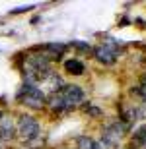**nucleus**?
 <instances>
[{
	"mask_svg": "<svg viewBox=\"0 0 146 149\" xmlns=\"http://www.w3.org/2000/svg\"><path fill=\"white\" fill-rule=\"evenodd\" d=\"M64 70H66L68 74H72V76H82L86 68L80 60H66L64 62Z\"/></svg>",
	"mask_w": 146,
	"mask_h": 149,
	"instance_id": "39448f33",
	"label": "nucleus"
},
{
	"mask_svg": "<svg viewBox=\"0 0 146 149\" xmlns=\"http://www.w3.org/2000/svg\"><path fill=\"white\" fill-rule=\"evenodd\" d=\"M20 132L25 139H31L35 138L37 134H39V124L33 120V118H29V116H23L22 120H20Z\"/></svg>",
	"mask_w": 146,
	"mask_h": 149,
	"instance_id": "f03ea898",
	"label": "nucleus"
},
{
	"mask_svg": "<svg viewBox=\"0 0 146 149\" xmlns=\"http://www.w3.org/2000/svg\"><path fill=\"white\" fill-rule=\"evenodd\" d=\"M76 143H78V149H101L99 143H96L92 138H88V136H80L78 139H76Z\"/></svg>",
	"mask_w": 146,
	"mask_h": 149,
	"instance_id": "423d86ee",
	"label": "nucleus"
},
{
	"mask_svg": "<svg viewBox=\"0 0 146 149\" xmlns=\"http://www.w3.org/2000/svg\"><path fill=\"white\" fill-rule=\"evenodd\" d=\"M62 99L66 101L68 105L80 103V101H84V91H82L78 85H66L64 91H62Z\"/></svg>",
	"mask_w": 146,
	"mask_h": 149,
	"instance_id": "7ed1b4c3",
	"label": "nucleus"
},
{
	"mask_svg": "<svg viewBox=\"0 0 146 149\" xmlns=\"http://www.w3.org/2000/svg\"><path fill=\"white\" fill-rule=\"evenodd\" d=\"M138 93H140L142 97H144V99H146V83H144V85H140V87H138Z\"/></svg>",
	"mask_w": 146,
	"mask_h": 149,
	"instance_id": "1a4fd4ad",
	"label": "nucleus"
},
{
	"mask_svg": "<svg viewBox=\"0 0 146 149\" xmlns=\"http://www.w3.org/2000/svg\"><path fill=\"white\" fill-rule=\"evenodd\" d=\"M125 130H127V124H123V122H115L111 126H107V130L103 132V143L109 147H115L119 143V139L123 138Z\"/></svg>",
	"mask_w": 146,
	"mask_h": 149,
	"instance_id": "f257e3e1",
	"label": "nucleus"
},
{
	"mask_svg": "<svg viewBox=\"0 0 146 149\" xmlns=\"http://www.w3.org/2000/svg\"><path fill=\"white\" fill-rule=\"evenodd\" d=\"M72 47H76V49H80V50H88V52L92 50V47H90L88 43H80V41H74Z\"/></svg>",
	"mask_w": 146,
	"mask_h": 149,
	"instance_id": "0eeeda50",
	"label": "nucleus"
},
{
	"mask_svg": "<svg viewBox=\"0 0 146 149\" xmlns=\"http://www.w3.org/2000/svg\"><path fill=\"white\" fill-rule=\"evenodd\" d=\"M96 58L99 62H103V64H111V62H115V58H117V50L111 49V47H99V49H96Z\"/></svg>",
	"mask_w": 146,
	"mask_h": 149,
	"instance_id": "20e7f679",
	"label": "nucleus"
},
{
	"mask_svg": "<svg viewBox=\"0 0 146 149\" xmlns=\"http://www.w3.org/2000/svg\"><path fill=\"white\" fill-rule=\"evenodd\" d=\"M86 112L92 116H101V109H97V107H86Z\"/></svg>",
	"mask_w": 146,
	"mask_h": 149,
	"instance_id": "6e6552de",
	"label": "nucleus"
}]
</instances>
